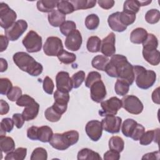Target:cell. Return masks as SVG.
<instances>
[{"label":"cell","instance_id":"cell-61","mask_svg":"<svg viewBox=\"0 0 160 160\" xmlns=\"http://www.w3.org/2000/svg\"><path fill=\"white\" fill-rule=\"evenodd\" d=\"M0 64H1L0 65V72H3L6 71L8 67L7 61L4 58H0Z\"/></svg>","mask_w":160,"mask_h":160},{"label":"cell","instance_id":"cell-12","mask_svg":"<svg viewBox=\"0 0 160 160\" xmlns=\"http://www.w3.org/2000/svg\"><path fill=\"white\" fill-rule=\"evenodd\" d=\"M102 127L101 122L98 120H91L87 122L85 131L88 136L92 141H98L102 136Z\"/></svg>","mask_w":160,"mask_h":160},{"label":"cell","instance_id":"cell-46","mask_svg":"<svg viewBox=\"0 0 160 160\" xmlns=\"http://www.w3.org/2000/svg\"><path fill=\"white\" fill-rule=\"evenodd\" d=\"M73 88H78L85 79V72L83 71H79L74 73L71 77Z\"/></svg>","mask_w":160,"mask_h":160},{"label":"cell","instance_id":"cell-31","mask_svg":"<svg viewBox=\"0 0 160 160\" xmlns=\"http://www.w3.org/2000/svg\"><path fill=\"white\" fill-rule=\"evenodd\" d=\"M109 148L110 149L121 152L123 151L124 148V142L123 139L117 136H112L109 140Z\"/></svg>","mask_w":160,"mask_h":160},{"label":"cell","instance_id":"cell-62","mask_svg":"<svg viewBox=\"0 0 160 160\" xmlns=\"http://www.w3.org/2000/svg\"><path fill=\"white\" fill-rule=\"evenodd\" d=\"M140 7L141 6H148L149 4L151 2V1H139Z\"/></svg>","mask_w":160,"mask_h":160},{"label":"cell","instance_id":"cell-44","mask_svg":"<svg viewBox=\"0 0 160 160\" xmlns=\"http://www.w3.org/2000/svg\"><path fill=\"white\" fill-rule=\"evenodd\" d=\"M48 159V152L46 150L41 147L36 148L31 153V160H46Z\"/></svg>","mask_w":160,"mask_h":160},{"label":"cell","instance_id":"cell-41","mask_svg":"<svg viewBox=\"0 0 160 160\" xmlns=\"http://www.w3.org/2000/svg\"><path fill=\"white\" fill-rule=\"evenodd\" d=\"M160 19V12L156 9H151L147 11L145 14V20L151 24H154L159 22Z\"/></svg>","mask_w":160,"mask_h":160},{"label":"cell","instance_id":"cell-45","mask_svg":"<svg viewBox=\"0 0 160 160\" xmlns=\"http://www.w3.org/2000/svg\"><path fill=\"white\" fill-rule=\"evenodd\" d=\"M54 102L61 103V104H68L69 101V92L61 91L57 89L54 93Z\"/></svg>","mask_w":160,"mask_h":160},{"label":"cell","instance_id":"cell-7","mask_svg":"<svg viewBox=\"0 0 160 160\" xmlns=\"http://www.w3.org/2000/svg\"><path fill=\"white\" fill-rule=\"evenodd\" d=\"M101 106L102 109L99 111V116L116 115L118 111L122 108L121 99L117 97H111L106 101H102L101 102Z\"/></svg>","mask_w":160,"mask_h":160},{"label":"cell","instance_id":"cell-43","mask_svg":"<svg viewBox=\"0 0 160 160\" xmlns=\"http://www.w3.org/2000/svg\"><path fill=\"white\" fill-rule=\"evenodd\" d=\"M143 48L146 49H157L158 46V40L153 34H148L146 39L142 42Z\"/></svg>","mask_w":160,"mask_h":160},{"label":"cell","instance_id":"cell-36","mask_svg":"<svg viewBox=\"0 0 160 160\" xmlns=\"http://www.w3.org/2000/svg\"><path fill=\"white\" fill-rule=\"evenodd\" d=\"M85 26L89 30H95L99 24V18L96 14H91L85 19Z\"/></svg>","mask_w":160,"mask_h":160},{"label":"cell","instance_id":"cell-37","mask_svg":"<svg viewBox=\"0 0 160 160\" xmlns=\"http://www.w3.org/2000/svg\"><path fill=\"white\" fill-rule=\"evenodd\" d=\"M57 8L59 11L65 15L71 14L75 11L72 4L69 1H58Z\"/></svg>","mask_w":160,"mask_h":160},{"label":"cell","instance_id":"cell-27","mask_svg":"<svg viewBox=\"0 0 160 160\" xmlns=\"http://www.w3.org/2000/svg\"><path fill=\"white\" fill-rule=\"evenodd\" d=\"M101 40L100 38L96 36H91L88 38L86 48L89 52H98L101 50Z\"/></svg>","mask_w":160,"mask_h":160},{"label":"cell","instance_id":"cell-40","mask_svg":"<svg viewBox=\"0 0 160 160\" xmlns=\"http://www.w3.org/2000/svg\"><path fill=\"white\" fill-rule=\"evenodd\" d=\"M44 116L46 119L52 122H58L61 118L62 114H59L56 110L54 109L52 106L48 108L44 112Z\"/></svg>","mask_w":160,"mask_h":160},{"label":"cell","instance_id":"cell-14","mask_svg":"<svg viewBox=\"0 0 160 160\" xmlns=\"http://www.w3.org/2000/svg\"><path fill=\"white\" fill-rule=\"evenodd\" d=\"M91 98L97 102H101L106 96V89L102 81L98 80L93 83L90 87Z\"/></svg>","mask_w":160,"mask_h":160},{"label":"cell","instance_id":"cell-11","mask_svg":"<svg viewBox=\"0 0 160 160\" xmlns=\"http://www.w3.org/2000/svg\"><path fill=\"white\" fill-rule=\"evenodd\" d=\"M122 119L115 115H107L101 121L102 129L111 134L118 133L120 131Z\"/></svg>","mask_w":160,"mask_h":160},{"label":"cell","instance_id":"cell-53","mask_svg":"<svg viewBox=\"0 0 160 160\" xmlns=\"http://www.w3.org/2000/svg\"><path fill=\"white\" fill-rule=\"evenodd\" d=\"M38 130L39 127L32 126L27 130V136L31 140H38Z\"/></svg>","mask_w":160,"mask_h":160},{"label":"cell","instance_id":"cell-17","mask_svg":"<svg viewBox=\"0 0 160 160\" xmlns=\"http://www.w3.org/2000/svg\"><path fill=\"white\" fill-rule=\"evenodd\" d=\"M39 104L34 100L24 107L22 115L26 121H29L35 119L38 115Z\"/></svg>","mask_w":160,"mask_h":160},{"label":"cell","instance_id":"cell-58","mask_svg":"<svg viewBox=\"0 0 160 160\" xmlns=\"http://www.w3.org/2000/svg\"><path fill=\"white\" fill-rule=\"evenodd\" d=\"M0 114L4 115L6 114L9 110V106L8 103L4 101L3 99L0 100Z\"/></svg>","mask_w":160,"mask_h":160},{"label":"cell","instance_id":"cell-33","mask_svg":"<svg viewBox=\"0 0 160 160\" xmlns=\"http://www.w3.org/2000/svg\"><path fill=\"white\" fill-rule=\"evenodd\" d=\"M129 86L130 85L126 81L118 79L114 85V91L118 95L124 96L129 92Z\"/></svg>","mask_w":160,"mask_h":160},{"label":"cell","instance_id":"cell-49","mask_svg":"<svg viewBox=\"0 0 160 160\" xmlns=\"http://www.w3.org/2000/svg\"><path fill=\"white\" fill-rule=\"evenodd\" d=\"M6 96L11 101H16L22 96V90L19 87L13 86Z\"/></svg>","mask_w":160,"mask_h":160},{"label":"cell","instance_id":"cell-16","mask_svg":"<svg viewBox=\"0 0 160 160\" xmlns=\"http://www.w3.org/2000/svg\"><path fill=\"white\" fill-rule=\"evenodd\" d=\"M82 38L79 30L76 29L66 36L64 44L66 48L72 51H78L82 44Z\"/></svg>","mask_w":160,"mask_h":160},{"label":"cell","instance_id":"cell-10","mask_svg":"<svg viewBox=\"0 0 160 160\" xmlns=\"http://www.w3.org/2000/svg\"><path fill=\"white\" fill-rule=\"evenodd\" d=\"M28 26V23L25 20H18L10 28L4 30L5 35L11 41H17L26 31Z\"/></svg>","mask_w":160,"mask_h":160},{"label":"cell","instance_id":"cell-47","mask_svg":"<svg viewBox=\"0 0 160 160\" xmlns=\"http://www.w3.org/2000/svg\"><path fill=\"white\" fill-rule=\"evenodd\" d=\"M11 81L6 78L0 79V93L2 95H7L12 88Z\"/></svg>","mask_w":160,"mask_h":160},{"label":"cell","instance_id":"cell-21","mask_svg":"<svg viewBox=\"0 0 160 160\" xmlns=\"http://www.w3.org/2000/svg\"><path fill=\"white\" fill-rule=\"evenodd\" d=\"M49 23L53 27H59L66 20V15L58 10H53L48 14Z\"/></svg>","mask_w":160,"mask_h":160},{"label":"cell","instance_id":"cell-3","mask_svg":"<svg viewBox=\"0 0 160 160\" xmlns=\"http://www.w3.org/2000/svg\"><path fill=\"white\" fill-rule=\"evenodd\" d=\"M79 132L75 130H71L63 133L53 134L51 140L50 145L54 149L64 151L71 146L78 142L79 140Z\"/></svg>","mask_w":160,"mask_h":160},{"label":"cell","instance_id":"cell-22","mask_svg":"<svg viewBox=\"0 0 160 160\" xmlns=\"http://www.w3.org/2000/svg\"><path fill=\"white\" fill-rule=\"evenodd\" d=\"M147 31L142 28H137L132 31L130 34V40L134 44H142L148 36Z\"/></svg>","mask_w":160,"mask_h":160},{"label":"cell","instance_id":"cell-35","mask_svg":"<svg viewBox=\"0 0 160 160\" xmlns=\"http://www.w3.org/2000/svg\"><path fill=\"white\" fill-rule=\"evenodd\" d=\"M140 9V4L139 1L128 0L124 2L123 11L136 14L139 12Z\"/></svg>","mask_w":160,"mask_h":160},{"label":"cell","instance_id":"cell-1","mask_svg":"<svg viewBox=\"0 0 160 160\" xmlns=\"http://www.w3.org/2000/svg\"><path fill=\"white\" fill-rule=\"evenodd\" d=\"M111 68L116 78L126 81L130 86L134 81L133 66L128 62L126 56L114 54L109 61Z\"/></svg>","mask_w":160,"mask_h":160},{"label":"cell","instance_id":"cell-57","mask_svg":"<svg viewBox=\"0 0 160 160\" xmlns=\"http://www.w3.org/2000/svg\"><path fill=\"white\" fill-rule=\"evenodd\" d=\"M9 39L4 35L0 36V52H2L5 51L8 46L9 44Z\"/></svg>","mask_w":160,"mask_h":160},{"label":"cell","instance_id":"cell-34","mask_svg":"<svg viewBox=\"0 0 160 160\" xmlns=\"http://www.w3.org/2000/svg\"><path fill=\"white\" fill-rule=\"evenodd\" d=\"M59 61L65 64H69L74 62L76 59L75 54L68 52L64 49L61 51L57 56Z\"/></svg>","mask_w":160,"mask_h":160},{"label":"cell","instance_id":"cell-52","mask_svg":"<svg viewBox=\"0 0 160 160\" xmlns=\"http://www.w3.org/2000/svg\"><path fill=\"white\" fill-rule=\"evenodd\" d=\"M34 98H32V97H31L30 96L28 95V94H24L22 95L16 101V103L18 106L20 107H25L26 105H28V104L32 102V101H34Z\"/></svg>","mask_w":160,"mask_h":160},{"label":"cell","instance_id":"cell-59","mask_svg":"<svg viewBox=\"0 0 160 160\" xmlns=\"http://www.w3.org/2000/svg\"><path fill=\"white\" fill-rule=\"evenodd\" d=\"M159 152L158 151L152 152H149L146 154H144L142 159H159Z\"/></svg>","mask_w":160,"mask_h":160},{"label":"cell","instance_id":"cell-50","mask_svg":"<svg viewBox=\"0 0 160 160\" xmlns=\"http://www.w3.org/2000/svg\"><path fill=\"white\" fill-rule=\"evenodd\" d=\"M43 89L45 92L48 94H52L53 93L54 84L51 78L49 76H46L42 82Z\"/></svg>","mask_w":160,"mask_h":160},{"label":"cell","instance_id":"cell-19","mask_svg":"<svg viewBox=\"0 0 160 160\" xmlns=\"http://www.w3.org/2000/svg\"><path fill=\"white\" fill-rule=\"evenodd\" d=\"M119 12H116L110 14L108 19V22L110 28L116 32H121L127 29V26L123 25L119 18Z\"/></svg>","mask_w":160,"mask_h":160},{"label":"cell","instance_id":"cell-28","mask_svg":"<svg viewBox=\"0 0 160 160\" xmlns=\"http://www.w3.org/2000/svg\"><path fill=\"white\" fill-rule=\"evenodd\" d=\"M27 155V149L25 148H18L14 151L8 153L5 156L6 160H23Z\"/></svg>","mask_w":160,"mask_h":160},{"label":"cell","instance_id":"cell-2","mask_svg":"<svg viewBox=\"0 0 160 160\" xmlns=\"http://www.w3.org/2000/svg\"><path fill=\"white\" fill-rule=\"evenodd\" d=\"M12 59L15 64L21 70L26 72L32 76H38L43 71L42 64L25 52H16L13 55Z\"/></svg>","mask_w":160,"mask_h":160},{"label":"cell","instance_id":"cell-26","mask_svg":"<svg viewBox=\"0 0 160 160\" xmlns=\"http://www.w3.org/2000/svg\"><path fill=\"white\" fill-rule=\"evenodd\" d=\"M109 62V59L108 57L103 55H97L92 59L91 65L98 70L104 71Z\"/></svg>","mask_w":160,"mask_h":160},{"label":"cell","instance_id":"cell-4","mask_svg":"<svg viewBox=\"0 0 160 160\" xmlns=\"http://www.w3.org/2000/svg\"><path fill=\"white\" fill-rule=\"evenodd\" d=\"M134 80L138 88L148 89L152 87L156 81V74L152 70H148L141 66H133Z\"/></svg>","mask_w":160,"mask_h":160},{"label":"cell","instance_id":"cell-25","mask_svg":"<svg viewBox=\"0 0 160 160\" xmlns=\"http://www.w3.org/2000/svg\"><path fill=\"white\" fill-rule=\"evenodd\" d=\"M58 1L55 0H40L36 3L38 9L42 12H51L57 6Z\"/></svg>","mask_w":160,"mask_h":160},{"label":"cell","instance_id":"cell-8","mask_svg":"<svg viewBox=\"0 0 160 160\" xmlns=\"http://www.w3.org/2000/svg\"><path fill=\"white\" fill-rule=\"evenodd\" d=\"M17 14L5 2L0 3V25L1 28L7 29L16 21Z\"/></svg>","mask_w":160,"mask_h":160},{"label":"cell","instance_id":"cell-60","mask_svg":"<svg viewBox=\"0 0 160 160\" xmlns=\"http://www.w3.org/2000/svg\"><path fill=\"white\" fill-rule=\"evenodd\" d=\"M159 88H157L152 93V101L158 104H159Z\"/></svg>","mask_w":160,"mask_h":160},{"label":"cell","instance_id":"cell-13","mask_svg":"<svg viewBox=\"0 0 160 160\" xmlns=\"http://www.w3.org/2000/svg\"><path fill=\"white\" fill-rule=\"evenodd\" d=\"M56 83L57 89L61 91L69 92L72 88V82L69 74L66 71L59 72L56 76Z\"/></svg>","mask_w":160,"mask_h":160},{"label":"cell","instance_id":"cell-23","mask_svg":"<svg viewBox=\"0 0 160 160\" xmlns=\"http://www.w3.org/2000/svg\"><path fill=\"white\" fill-rule=\"evenodd\" d=\"M78 160H101L100 155L98 152L88 148H83L81 149L77 155Z\"/></svg>","mask_w":160,"mask_h":160},{"label":"cell","instance_id":"cell-9","mask_svg":"<svg viewBox=\"0 0 160 160\" xmlns=\"http://www.w3.org/2000/svg\"><path fill=\"white\" fill-rule=\"evenodd\" d=\"M63 49L61 39L56 36L48 37L43 45L44 52L48 56H57Z\"/></svg>","mask_w":160,"mask_h":160},{"label":"cell","instance_id":"cell-54","mask_svg":"<svg viewBox=\"0 0 160 160\" xmlns=\"http://www.w3.org/2000/svg\"><path fill=\"white\" fill-rule=\"evenodd\" d=\"M14 125L16 126V127L18 129H20L22 127V126L24 125V119L22 115V114L20 113H15L12 115V118Z\"/></svg>","mask_w":160,"mask_h":160},{"label":"cell","instance_id":"cell-56","mask_svg":"<svg viewBox=\"0 0 160 160\" xmlns=\"http://www.w3.org/2000/svg\"><path fill=\"white\" fill-rule=\"evenodd\" d=\"M99 6L104 9H109L112 8L115 3L113 0H99L98 1Z\"/></svg>","mask_w":160,"mask_h":160},{"label":"cell","instance_id":"cell-6","mask_svg":"<svg viewBox=\"0 0 160 160\" xmlns=\"http://www.w3.org/2000/svg\"><path fill=\"white\" fill-rule=\"evenodd\" d=\"M122 108L132 114H139L142 112L144 106L140 99L134 95H127L121 99Z\"/></svg>","mask_w":160,"mask_h":160},{"label":"cell","instance_id":"cell-5","mask_svg":"<svg viewBox=\"0 0 160 160\" xmlns=\"http://www.w3.org/2000/svg\"><path fill=\"white\" fill-rule=\"evenodd\" d=\"M22 42L27 51L30 53L39 52L42 48V40L41 36L32 30L27 33Z\"/></svg>","mask_w":160,"mask_h":160},{"label":"cell","instance_id":"cell-18","mask_svg":"<svg viewBox=\"0 0 160 160\" xmlns=\"http://www.w3.org/2000/svg\"><path fill=\"white\" fill-rule=\"evenodd\" d=\"M142 56L144 59L150 64L157 66L160 62V53L157 49L142 48Z\"/></svg>","mask_w":160,"mask_h":160},{"label":"cell","instance_id":"cell-42","mask_svg":"<svg viewBox=\"0 0 160 160\" xmlns=\"http://www.w3.org/2000/svg\"><path fill=\"white\" fill-rule=\"evenodd\" d=\"M76 29V24L72 21H65L60 26V32L64 36H68L70 33Z\"/></svg>","mask_w":160,"mask_h":160},{"label":"cell","instance_id":"cell-20","mask_svg":"<svg viewBox=\"0 0 160 160\" xmlns=\"http://www.w3.org/2000/svg\"><path fill=\"white\" fill-rule=\"evenodd\" d=\"M159 134V128L154 130H149L146 132H144V133L139 139V143L143 146L149 145L152 141L158 143Z\"/></svg>","mask_w":160,"mask_h":160},{"label":"cell","instance_id":"cell-55","mask_svg":"<svg viewBox=\"0 0 160 160\" xmlns=\"http://www.w3.org/2000/svg\"><path fill=\"white\" fill-rule=\"evenodd\" d=\"M103 158L105 160H119L120 159V154L119 152L110 149L104 154Z\"/></svg>","mask_w":160,"mask_h":160},{"label":"cell","instance_id":"cell-32","mask_svg":"<svg viewBox=\"0 0 160 160\" xmlns=\"http://www.w3.org/2000/svg\"><path fill=\"white\" fill-rule=\"evenodd\" d=\"M138 122L132 119H126L122 123L121 127V131L124 136L130 138L132 132L136 128Z\"/></svg>","mask_w":160,"mask_h":160},{"label":"cell","instance_id":"cell-15","mask_svg":"<svg viewBox=\"0 0 160 160\" xmlns=\"http://www.w3.org/2000/svg\"><path fill=\"white\" fill-rule=\"evenodd\" d=\"M116 36L114 32H110L106 38L101 41V52L106 56H112L116 52Z\"/></svg>","mask_w":160,"mask_h":160},{"label":"cell","instance_id":"cell-48","mask_svg":"<svg viewBox=\"0 0 160 160\" xmlns=\"http://www.w3.org/2000/svg\"><path fill=\"white\" fill-rule=\"evenodd\" d=\"M101 79V75L97 71H91L89 72L86 80H85V86L90 88L91 85L94 83L96 81Z\"/></svg>","mask_w":160,"mask_h":160},{"label":"cell","instance_id":"cell-30","mask_svg":"<svg viewBox=\"0 0 160 160\" xmlns=\"http://www.w3.org/2000/svg\"><path fill=\"white\" fill-rule=\"evenodd\" d=\"M53 135L52 129L48 126H42L39 128L38 140L42 142H48Z\"/></svg>","mask_w":160,"mask_h":160},{"label":"cell","instance_id":"cell-24","mask_svg":"<svg viewBox=\"0 0 160 160\" xmlns=\"http://www.w3.org/2000/svg\"><path fill=\"white\" fill-rule=\"evenodd\" d=\"M15 142L11 137L0 136V148L1 152L8 154L15 149Z\"/></svg>","mask_w":160,"mask_h":160},{"label":"cell","instance_id":"cell-38","mask_svg":"<svg viewBox=\"0 0 160 160\" xmlns=\"http://www.w3.org/2000/svg\"><path fill=\"white\" fill-rule=\"evenodd\" d=\"M14 121L12 119L5 118L1 120L0 134L1 136H6V132H10L14 128Z\"/></svg>","mask_w":160,"mask_h":160},{"label":"cell","instance_id":"cell-39","mask_svg":"<svg viewBox=\"0 0 160 160\" xmlns=\"http://www.w3.org/2000/svg\"><path fill=\"white\" fill-rule=\"evenodd\" d=\"M119 18L123 25L128 26L134 22L136 20V14L122 11V12H119Z\"/></svg>","mask_w":160,"mask_h":160},{"label":"cell","instance_id":"cell-51","mask_svg":"<svg viewBox=\"0 0 160 160\" xmlns=\"http://www.w3.org/2000/svg\"><path fill=\"white\" fill-rule=\"evenodd\" d=\"M144 132H145L144 127L142 124L138 123L133 132H132L130 138L134 141H138L140 139V138L143 135Z\"/></svg>","mask_w":160,"mask_h":160},{"label":"cell","instance_id":"cell-29","mask_svg":"<svg viewBox=\"0 0 160 160\" xmlns=\"http://www.w3.org/2000/svg\"><path fill=\"white\" fill-rule=\"evenodd\" d=\"M70 2L72 4L75 11L92 8L96 4V0H72Z\"/></svg>","mask_w":160,"mask_h":160}]
</instances>
